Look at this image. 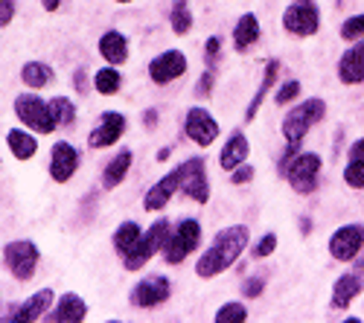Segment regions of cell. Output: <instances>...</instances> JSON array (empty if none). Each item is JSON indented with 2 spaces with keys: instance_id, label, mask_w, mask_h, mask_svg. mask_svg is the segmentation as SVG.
I'll use <instances>...</instances> for the list:
<instances>
[{
  "instance_id": "cell-43",
  "label": "cell",
  "mask_w": 364,
  "mask_h": 323,
  "mask_svg": "<svg viewBox=\"0 0 364 323\" xmlns=\"http://www.w3.org/2000/svg\"><path fill=\"white\" fill-rule=\"evenodd\" d=\"M347 158H350V160H364V137L350 146V155H347Z\"/></svg>"
},
{
  "instance_id": "cell-17",
  "label": "cell",
  "mask_w": 364,
  "mask_h": 323,
  "mask_svg": "<svg viewBox=\"0 0 364 323\" xmlns=\"http://www.w3.org/2000/svg\"><path fill=\"white\" fill-rule=\"evenodd\" d=\"M364 291V274L361 268L358 271H350V274H341L332 285V300H329V309H347L358 295Z\"/></svg>"
},
{
  "instance_id": "cell-18",
  "label": "cell",
  "mask_w": 364,
  "mask_h": 323,
  "mask_svg": "<svg viewBox=\"0 0 364 323\" xmlns=\"http://www.w3.org/2000/svg\"><path fill=\"white\" fill-rule=\"evenodd\" d=\"M53 288H41L38 295H33L29 300H23L21 306H15L4 320H21V323H33V320H38V317H44L47 314V309L53 306Z\"/></svg>"
},
{
  "instance_id": "cell-36",
  "label": "cell",
  "mask_w": 364,
  "mask_h": 323,
  "mask_svg": "<svg viewBox=\"0 0 364 323\" xmlns=\"http://www.w3.org/2000/svg\"><path fill=\"white\" fill-rule=\"evenodd\" d=\"M294 97H300V82H297V79H289V82L280 87V91H277L274 99H277V105H289Z\"/></svg>"
},
{
  "instance_id": "cell-29",
  "label": "cell",
  "mask_w": 364,
  "mask_h": 323,
  "mask_svg": "<svg viewBox=\"0 0 364 323\" xmlns=\"http://www.w3.org/2000/svg\"><path fill=\"white\" fill-rule=\"evenodd\" d=\"M119 84H123V76H119V70L114 65H108V67L94 73V87H97V94H102V97H114L119 91Z\"/></svg>"
},
{
  "instance_id": "cell-22",
  "label": "cell",
  "mask_w": 364,
  "mask_h": 323,
  "mask_svg": "<svg viewBox=\"0 0 364 323\" xmlns=\"http://www.w3.org/2000/svg\"><path fill=\"white\" fill-rule=\"evenodd\" d=\"M100 55L105 58L108 65H123L129 62V41L123 33H117V29H108V33L100 38Z\"/></svg>"
},
{
  "instance_id": "cell-39",
  "label": "cell",
  "mask_w": 364,
  "mask_h": 323,
  "mask_svg": "<svg viewBox=\"0 0 364 323\" xmlns=\"http://www.w3.org/2000/svg\"><path fill=\"white\" fill-rule=\"evenodd\" d=\"M213 82H216V67H207L204 76H201L198 84H196V94H198V97H210V91H213Z\"/></svg>"
},
{
  "instance_id": "cell-44",
  "label": "cell",
  "mask_w": 364,
  "mask_h": 323,
  "mask_svg": "<svg viewBox=\"0 0 364 323\" xmlns=\"http://www.w3.org/2000/svg\"><path fill=\"white\" fill-rule=\"evenodd\" d=\"M143 123H146V128L155 126V123H158V111H146V114H143Z\"/></svg>"
},
{
  "instance_id": "cell-8",
  "label": "cell",
  "mask_w": 364,
  "mask_h": 323,
  "mask_svg": "<svg viewBox=\"0 0 364 323\" xmlns=\"http://www.w3.org/2000/svg\"><path fill=\"white\" fill-rule=\"evenodd\" d=\"M4 259H6V268L12 271L15 280H33L41 253H38V245L36 242L18 239V242H9L4 248Z\"/></svg>"
},
{
  "instance_id": "cell-35",
  "label": "cell",
  "mask_w": 364,
  "mask_h": 323,
  "mask_svg": "<svg viewBox=\"0 0 364 323\" xmlns=\"http://www.w3.org/2000/svg\"><path fill=\"white\" fill-rule=\"evenodd\" d=\"M265 291V274H257V277H248L245 283H242V295H245L248 300H254V297H259Z\"/></svg>"
},
{
  "instance_id": "cell-26",
  "label": "cell",
  "mask_w": 364,
  "mask_h": 323,
  "mask_svg": "<svg viewBox=\"0 0 364 323\" xmlns=\"http://www.w3.org/2000/svg\"><path fill=\"white\" fill-rule=\"evenodd\" d=\"M21 82L26 87H33V91H41V87H47L53 82V67L44 62H26L21 67Z\"/></svg>"
},
{
  "instance_id": "cell-12",
  "label": "cell",
  "mask_w": 364,
  "mask_h": 323,
  "mask_svg": "<svg viewBox=\"0 0 364 323\" xmlns=\"http://www.w3.org/2000/svg\"><path fill=\"white\" fill-rule=\"evenodd\" d=\"M184 134H187L193 143H198L201 149H204V146L216 143V137H219V123L213 120V114H210L207 108L196 105V108H190V111H187V120H184Z\"/></svg>"
},
{
  "instance_id": "cell-30",
  "label": "cell",
  "mask_w": 364,
  "mask_h": 323,
  "mask_svg": "<svg viewBox=\"0 0 364 323\" xmlns=\"http://www.w3.org/2000/svg\"><path fill=\"white\" fill-rule=\"evenodd\" d=\"M169 23H172V33L175 35H187L193 29V12L187 0H175L172 9H169Z\"/></svg>"
},
{
  "instance_id": "cell-38",
  "label": "cell",
  "mask_w": 364,
  "mask_h": 323,
  "mask_svg": "<svg viewBox=\"0 0 364 323\" xmlns=\"http://www.w3.org/2000/svg\"><path fill=\"white\" fill-rule=\"evenodd\" d=\"M251 178H254V166H251L248 160L239 163V166L230 172V184H236V187H239V184H248Z\"/></svg>"
},
{
  "instance_id": "cell-37",
  "label": "cell",
  "mask_w": 364,
  "mask_h": 323,
  "mask_svg": "<svg viewBox=\"0 0 364 323\" xmlns=\"http://www.w3.org/2000/svg\"><path fill=\"white\" fill-rule=\"evenodd\" d=\"M274 251H277V236H274V233H265V236H262V239L254 245V256H259V259L271 256Z\"/></svg>"
},
{
  "instance_id": "cell-20",
  "label": "cell",
  "mask_w": 364,
  "mask_h": 323,
  "mask_svg": "<svg viewBox=\"0 0 364 323\" xmlns=\"http://www.w3.org/2000/svg\"><path fill=\"white\" fill-rule=\"evenodd\" d=\"M50 323H79L87 317V303L79 295H62L58 306L44 314Z\"/></svg>"
},
{
  "instance_id": "cell-42",
  "label": "cell",
  "mask_w": 364,
  "mask_h": 323,
  "mask_svg": "<svg viewBox=\"0 0 364 323\" xmlns=\"http://www.w3.org/2000/svg\"><path fill=\"white\" fill-rule=\"evenodd\" d=\"M73 84H76V91L85 97L87 94V76H85V67H79L76 73H73Z\"/></svg>"
},
{
  "instance_id": "cell-32",
  "label": "cell",
  "mask_w": 364,
  "mask_h": 323,
  "mask_svg": "<svg viewBox=\"0 0 364 323\" xmlns=\"http://www.w3.org/2000/svg\"><path fill=\"white\" fill-rule=\"evenodd\" d=\"M242 320H248V306L242 303H225L216 312V323H242Z\"/></svg>"
},
{
  "instance_id": "cell-21",
  "label": "cell",
  "mask_w": 364,
  "mask_h": 323,
  "mask_svg": "<svg viewBox=\"0 0 364 323\" xmlns=\"http://www.w3.org/2000/svg\"><path fill=\"white\" fill-rule=\"evenodd\" d=\"M248 152H251V143H248V137L242 134V131H233V134H230V140L225 143L222 155H219L222 169L233 172L239 163H245V160H248Z\"/></svg>"
},
{
  "instance_id": "cell-1",
  "label": "cell",
  "mask_w": 364,
  "mask_h": 323,
  "mask_svg": "<svg viewBox=\"0 0 364 323\" xmlns=\"http://www.w3.org/2000/svg\"><path fill=\"white\" fill-rule=\"evenodd\" d=\"M248 239H251V233L245 224H230L225 230L216 233V239L213 245H210L198 262H196V274L201 280H210V277H219L222 271L233 268V262L242 256V251L248 248Z\"/></svg>"
},
{
  "instance_id": "cell-15",
  "label": "cell",
  "mask_w": 364,
  "mask_h": 323,
  "mask_svg": "<svg viewBox=\"0 0 364 323\" xmlns=\"http://www.w3.org/2000/svg\"><path fill=\"white\" fill-rule=\"evenodd\" d=\"M76 166H79V152L70 143H55L50 155V178L55 184H68L76 175Z\"/></svg>"
},
{
  "instance_id": "cell-16",
  "label": "cell",
  "mask_w": 364,
  "mask_h": 323,
  "mask_svg": "<svg viewBox=\"0 0 364 323\" xmlns=\"http://www.w3.org/2000/svg\"><path fill=\"white\" fill-rule=\"evenodd\" d=\"M178 190H181V169H172L169 175H164V178L143 195V207H146L149 213L164 210L166 204H169V198H172Z\"/></svg>"
},
{
  "instance_id": "cell-4",
  "label": "cell",
  "mask_w": 364,
  "mask_h": 323,
  "mask_svg": "<svg viewBox=\"0 0 364 323\" xmlns=\"http://www.w3.org/2000/svg\"><path fill=\"white\" fill-rule=\"evenodd\" d=\"M283 178L291 184L294 192L312 195L318 190V178H321V155H315V152L294 155L289 160V166L283 169Z\"/></svg>"
},
{
  "instance_id": "cell-47",
  "label": "cell",
  "mask_w": 364,
  "mask_h": 323,
  "mask_svg": "<svg viewBox=\"0 0 364 323\" xmlns=\"http://www.w3.org/2000/svg\"><path fill=\"white\" fill-rule=\"evenodd\" d=\"M117 4H132V0H117Z\"/></svg>"
},
{
  "instance_id": "cell-45",
  "label": "cell",
  "mask_w": 364,
  "mask_h": 323,
  "mask_svg": "<svg viewBox=\"0 0 364 323\" xmlns=\"http://www.w3.org/2000/svg\"><path fill=\"white\" fill-rule=\"evenodd\" d=\"M41 6H44L47 12H55L58 6H62V0H41Z\"/></svg>"
},
{
  "instance_id": "cell-7",
  "label": "cell",
  "mask_w": 364,
  "mask_h": 323,
  "mask_svg": "<svg viewBox=\"0 0 364 323\" xmlns=\"http://www.w3.org/2000/svg\"><path fill=\"white\" fill-rule=\"evenodd\" d=\"M283 26L286 33L309 38L321 29V12L315 6V0H291V6H286L283 12Z\"/></svg>"
},
{
  "instance_id": "cell-6",
  "label": "cell",
  "mask_w": 364,
  "mask_h": 323,
  "mask_svg": "<svg viewBox=\"0 0 364 323\" xmlns=\"http://www.w3.org/2000/svg\"><path fill=\"white\" fill-rule=\"evenodd\" d=\"M15 114H18V120L29 128V131H38V134H53L58 126L53 120V114H50V105L36 97V94H21L15 97Z\"/></svg>"
},
{
  "instance_id": "cell-41",
  "label": "cell",
  "mask_w": 364,
  "mask_h": 323,
  "mask_svg": "<svg viewBox=\"0 0 364 323\" xmlns=\"http://www.w3.org/2000/svg\"><path fill=\"white\" fill-rule=\"evenodd\" d=\"M15 18V0H0V26H9Z\"/></svg>"
},
{
  "instance_id": "cell-31",
  "label": "cell",
  "mask_w": 364,
  "mask_h": 323,
  "mask_svg": "<svg viewBox=\"0 0 364 323\" xmlns=\"http://www.w3.org/2000/svg\"><path fill=\"white\" fill-rule=\"evenodd\" d=\"M47 105H50V114H53L55 126H73V120H76V108H73V102H70L68 97H53Z\"/></svg>"
},
{
  "instance_id": "cell-40",
  "label": "cell",
  "mask_w": 364,
  "mask_h": 323,
  "mask_svg": "<svg viewBox=\"0 0 364 323\" xmlns=\"http://www.w3.org/2000/svg\"><path fill=\"white\" fill-rule=\"evenodd\" d=\"M219 50H222V41H219L216 35H213V38H207V44H204V55H207V65H210V67H216Z\"/></svg>"
},
{
  "instance_id": "cell-19",
  "label": "cell",
  "mask_w": 364,
  "mask_h": 323,
  "mask_svg": "<svg viewBox=\"0 0 364 323\" xmlns=\"http://www.w3.org/2000/svg\"><path fill=\"white\" fill-rule=\"evenodd\" d=\"M338 79H341V84L364 82V38L353 41V47L344 50L341 62H338Z\"/></svg>"
},
{
  "instance_id": "cell-27",
  "label": "cell",
  "mask_w": 364,
  "mask_h": 323,
  "mask_svg": "<svg viewBox=\"0 0 364 323\" xmlns=\"http://www.w3.org/2000/svg\"><path fill=\"white\" fill-rule=\"evenodd\" d=\"M6 143H9V152H12L18 160H29V158L38 152V143H36V137L29 134V131L12 128V131L6 134Z\"/></svg>"
},
{
  "instance_id": "cell-25",
  "label": "cell",
  "mask_w": 364,
  "mask_h": 323,
  "mask_svg": "<svg viewBox=\"0 0 364 323\" xmlns=\"http://www.w3.org/2000/svg\"><path fill=\"white\" fill-rule=\"evenodd\" d=\"M277 73H280V62L277 58H271V62L265 65V76H262V84L257 87V97L251 99V105H248V111H245V120L251 123L254 116H257V111H259V105H262V99L268 97V91H271V84L277 82Z\"/></svg>"
},
{
  "instance_id": "cell-10",
  "label": "cell",
  "mask_w": 364,
  "mask_h": 323,
  "mask_svg": "<svg viewBox=\"0 0 364 323\" xmlns=\"http://www.w3.org/2000/svg\"><path fill=\"white\" fill-rule=\"evenodd\" d=\"M172 295V285L164 274H155V277H146L143 283L134 285L132 291V306L134 309H158L169 300Z\"/></svg>"
},
{
  "instance_id": "cell-9",
  "label": "cell",
  "mask_w": 364,
  "mask_h": 323,
  "mask_svg": "<svg viewBox=\"0 0 364 323\" xmlns=\"http://www.w3.org/2000/svg\"><path fill=\"white\" fill-rule=\"evenodd\" d=\"M364 248V224H341L329 236V253L338 262H350Z\"/></svg>"
},
{
  "instance_id": "cell-14",
  "label": "cell",
  "mask_w": 364,
  "mask_h": 323,
  "mask_svg": "<svg viewBox=\"0 0 364 323\" xmlns=\"http://www.w3.org/2000/svg\"><path fill=\"white\" fill-rule=\"evenodd\" d=\"M123 131H126V116L119 111H105L100 116V126L90 131L87 146L90 149H105V146H114L119 137H123Z\"/></svg>"
},
{
  "instance_id": "cell-24",
  "label": "cell",
  "mask_w": 364,
  "mask_h": 323,
  "mask_svg": "<svg viewBox=\"0 0 364 323\" xmlns=\"http://www.w3.org/2000/svg\"><path fill=\"white\" fill-rule=\"evenodd\" d=\"M257 38H259V18L254 12H245L233 26V47L236 50H248V47L257 44Z\"/></svg>"
},
{
  "instance_id": "cell-23",
  "label": "cell",
  "mask_w": 364,
  "mask_h": 323,
  "mask_svg": "<svg viewBox=\"0 0 364 323\" xmlns=\"http://www.w3.org/2000/svg\"><path fill=\"white\" fill-rule=\"evenodd\" d=\"M132 160H134L132 149H119V152L111 158V163L105 166V172H102V190H117L119 184H123L126 175H129V169H132Z\"/></svg>"
},
{
  "instance_id": "cell-5",
  "label": "cell",
  "mask_w": 364,
  "mask_h": 323,
  "mask_svg": "<svg viewBox=\"0 0 364 323\" xmlns=\"http://www.w3.org/2000/svg\"><path fill=\"white\" fill-rule=\"evenodd\" d=\"M198 245H201V224L196 219H184L169 233V239L164 245V259L169 265H181Z\"/></svg>"
},
{
  "instance_id": "cell-28",
  "label": "cell",
  "mask_w": 364,
  "mask_h": 323,
  "mask_svg": "<svg viewBox=\"0 0 364 323\" xmlns=\"http://www.w3.org/2000/svg\"><path fill=\"white\" fill-rule=\"evenodd\" d=\"M140 224L137 221H123L117 230H114V251L119 253V256H126L129 251H132V245L140 239Z\"/></svg>"
},
{
  "instance_id": "cell-33",
  "label": "cell",
  "mask_w": 364,
  "mask_h": 323,
  "mask_svg": "<svg viewBox=\"0 0 364 323\" xmlns=\"http://www.w3.org/2000/svg\"><path fill=\"white\" fill-rule=\"evenodd\" d=\"M341 38L344 41H358L364 38V15H353L341 23Z\"/></svg>"
},
{
  "instance_id": "cell-34",
  "label": "cell",
  "mask_w": 364,
  "mask_h": 323,
  "mask_svg": "<svg viewBox=\"0 0 364 323\" xmlns=\"http://www.w3.org/2000/svg\"><path fill=\"white\" fill-rule=\"evenodd\" d=\"M344 181L355 190H364V160H350L344 166Z\"/></svg>"
},
{
  "instance_id": "cell-3",
  "label": "cell",
  "mask_w": 364,
  "mask_h": 323,
  "mask_svg": "<svg viewBox=\"0 0 364 323\" xmlns=\"http://www.w3.org/2000/svg\"><path fill=\"white\" fill-rule=\"evenodd\" d=\"M323 116H326V102L321 97L294 105V111L286 114V120L280 126L286 143H303V137L309 134V128H315Z\"/></svg>"
},
{
  "instance_id": "cell-13",
  "label": "cell",
  "mask_w": 364,
  "mask_h": 323,
  "mask_svg": "<svg viewBox=\"0 0 364 323\" xmlns=\"http://www.w3.org/2000/svg\"><path fill=\"white\" fill-rule=\"evenodd\" d=\"M184 73H187V55L181 50H166V53L151 58V65H149V76L155 84H169Z\"/></svg>"
},
{
  "instance_id": "cell-2",
  "label": "cell",
  "mask_w": 364,
  "mask_h": 323,
  "mask_svg": "<svg viewBox=\"0 0 364 323\" xmlns=\"http://www.w3.org/2000/svg\"><path fill=\"white\" fill-rule=\"evenodd\" d=\"M169 233H172L169 221H166V219H155V221L149 224L146 233H140V239L132 245V251L123 256V268H126V271H140L158 251H164Z\"/></svg>"
},
{
  "instance_id": "cell-46",
  "label": "cell",
  "mask_w": 364,
  "mask_h": 323,
  "mask_svg": "<svg viewBox=\"0 0 364 323\" xmlns=\"http://www.w3.org/2000/svg\"><path fill=\"white\" fill-rule=\"evenodd\" d=\"M300 230H303V236H309V230H312V219L303 216V219H300Z\"/></svg>"
},
{
  "instance_id": "cell-11",
  "label": "cell",
  "mask_w": 364,
  "mask_h": 323,
  "mask_svg": "<svg viewBox=\"0 0 364 323\" xmlns=\"http://www.w3.org/2000/svg\"><path fill=\"white\" fill-rule=\"evenodd\" d=\"M204 158H190L181 169V190H184L193 201L207 204L210 201V181H207V169H204Z\"/></svg>"
}]
</instances>
